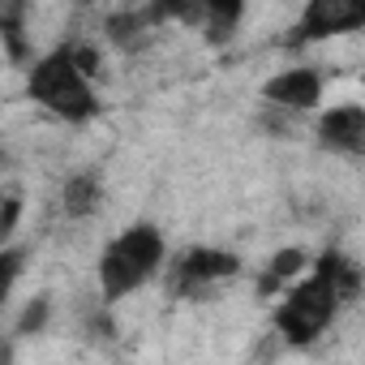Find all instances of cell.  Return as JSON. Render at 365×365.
<instances>
[{
  "label": "cell",
  "instance_id": "obj_13",
  "mask_svg": "<svg viewBox=\"0 0 365 365\" xmlns=\"http://www.w3.org/2000/svg\"><path fill=\"white\" fill-rule=\"evenodd\" d=\"M22 271H26V250L22 245H0V318H5V305H9Z\"/></svg>",
  "mask_w": 365,
  "mask_h": 365
},
{
  "label": "cell",
  "instance_id": "obj_1",
  "mask_svg": "<svg viewBox=\"0 0 365 365\" xmlns=\"http://www.w3.org/2000/svg\"><path fill=\"white\" fill-rule=\"evenodd\" d=\"M356 297H361V267L348 254L327 250L314 262V271L279 297L275 318H271L275 335L284 339V348H309L331 331L339 309L352 305Z\"/></svg>",
  "mask_w": 365,
  "mask_h": 365
},
{
  "label": "cell",
  "instance_id": "obj_6",
  "mask_svg": "<svg viewBox=\"0 0 365 365\" xmlns=\"http://www.w3.org/2000/svg\"><path fill=\"white\" fill-rule=\"evenodd\" d=\"M365 26V9L352 0H309L292 26V43H318L331 35H352Z\"/></svg>",
  "mask_w": 365,
  "mask_h": 365
},
{
  "label": "cell",
  "instance_id": "obj_7",
  "mask_svg": "<svg viewBox=\"0 0 365 365\" xmlns=\"http://www.w3.org/2000/svg\"><path fill=\"white\" fill-rule=\"evenodd\" d=\"M314 133H318L322 150L356 159V155H365V108L361 103H335L318 116Z\"/></svg>",
  "mask_w": 365,
  "mask_h": 365
},
{
  "label": "cell",
  "instance_id": "obj_8",
  "mask_svg": "<svg viewBox=\"0 0 365 365\" xmlns=\"http://www.w3.org/2000/svg\"><path fill=\"white\" fill-rule=\"evenodd\" d=\"M163 22H168L163 5H146V9H116V14H108L103 35H108V43H112V48H120V52H142V48H150V43H155V31H159Z\"/></svg>",
  "mask_w": 365,
  "mask_h": 365
},
{
  "label": "cell",
  "instance_id": "obj_11",
  "mask_svg": "<svg viewBox=\"0 0 365 365\" xmlns=\"http://www.w3.org/2000/svg\"><path fill=\"white\" fill-rule=\"evenodd\" d=\"M241 5L237 0H211V5H202V22H198V31L207 35V43H224V39H232L237 35V22H241Z\"/></svg>",
  "mask_w": 365,
  "mask_h": 365
},
{
  "label": "cell",
  "instance_id": "obj_9",
  "mask_svg": "<svg viewBox=\"0 0 365 365\" xmlns=\"http://www.w3.org/2000/svg\"><path fill=\"white\" fill-rule=\"evenodd\" d=\"M103 207V176L95 168H78L61 180V215L65 220H91Z\"/></svg>",
  "mask_w": 365,
  "mask_h": 365
},
{
  "label": "cell",
  "instance_id": "obj_15",
  "mask_svg": "<svg viewBox=\"0 0 365 365\" xmlns=\"http://www.w3.org/2000/svg\"><path fill=\"white\" fill-rule=\"evenodd\" d=\"M43 318H48V297H35V301L26 305V318L18 322V335H31V331H39V327H43Z\"/></svg>",
  "mask_w": 365,
  "mask_h": 365
},
{
  "label": "cell",
  "instance_id": "obj_3",
  "mask_svg": "<svg viewBox=\"0 0 365 365\" xmlns=\"http://www.w3.org/2000/svg\"><path fill=\"white\" fill-rule=\"evenodd\" d=\"M22 91H26L31 103H39L48 116H56V120H65V125H86V120L99 112L95 82L78 69L69 43H56L52 52H43L39 61H31Z\"/></svg>",
  "mask_w": 365,
  "mask_h": 365
},
{
  "label": "cell",
  "instance_id": "obj_14",
  "mask_svg": "<svg viewBox=\"0 0 365 365\" xmlns=\"http://www.w3.org/2000/svg\"><path fill=\"white\" fill-rule=\"evenodd\" d=\"M18 220H22V194H5V198H0V245L14 241Z\"/></svg>",
  "mask_w": 365,
  "mask_h": 365
},
{
  "label": "cell",
  "instance_id": "obj_10",
  "mask_svg": "<svg viewBox=\"0 0 365 365\" xmlns=\"http://www.w3.org/2000/svg\"><path fill=\"white\" fill-rule=\"evenodd\" d=\"M305 267H309V254H305L301 245H288V250H279V254L267 262V271H262V279H258V292H262V297L288 292Z\"/></svg>",
  "mask_w": 365,
  "mask_h": 365
},
{
  "label": "cell",
  "instance_id": "obj_4",
  "mask_svg": "<svg viewBox=\"0 0 365 365\" xmlns=\"http://www.w3.org/2000/svg\"><path fill=\"white\" fill-rule=\"evenodd\" d=\"M237 275H241V258L228 250H215V245H190L163 267V284L180 301H202L215 288L232 284Z\"/></svg>",
  "mask_w": 365,
  "mask_h": 365
},
{
  "label": "cell",
  "instance_id": "obj_5",
  "mask_svg": "<svg viewBox=\"0 0 365 365\" xmlns=\"http://www.w3.org/2000/svg\"><path fill=\"white\" fill-rule=\"evenodd\" d=\"M322 91H327V78L314 69V65H292V69H279L275 78L262 82V99L271 112H284V116H297V112H314L322 103Z\"/></svg>",
  "mask_w": 365,
  "mask_h": 365
},
{
  "label": "cell",
  "instance_id": "obj_12",
  "mask_svg": "<svg viewBox=\"0 0 365 365\" xmlns=\"http://www.w3.org/2000/svg\"><path fill=\"white\" fill-rule=\"evenodd\" d=\"M0 39H5V52L14 65L31 61V43H26V9L22 5H5L0 9Z\"/></svg>",
  "mask_w": 365,
  "mask_h": 365
},
{
  "label": "cell",
  "instance_id": "obj_16",
  "mask_svg": "<svg viewBox=\"0 0 365 365\" xmlns=\"http://www.w3.org/2000/svg\"><path fill=\"white\" fill-rule=\"evenodd\" d=\"M0 365H18V352H14L9 339H0Z\"/></svg>",
  "mask_w": 365,
  "mask_h": 365
},
{
  "label": "cell",
  "instance_id": "obj_2",
  "mask_svg": "<svg viewBox=\"0 0 365 365\" xmlns=\"http://www.w3.org/2000/svg\"><path fill=\"white\" fill-rule=\"evenodd\" d=\"M168 262V241H163V228L155 224H129L125 232H116L103 254H99V267H95V279H99V297L103 305H120L125 297L142 292Z\"/></svg>",
  "mask_w": 365,
  "mask_h": 365
}]
</instances>
